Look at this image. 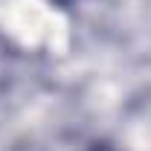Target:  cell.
Segmentation results:
<instances>
[{
  "mask_svg": "<svg viewBox=\"0 0 151 151\" xmlns=\"http://www.w3.org/2000/svg\"><path fill=\"white\" fill-rule=\"evenodd\" d=\"M90 151H113V148H111V145H93Z\"/></svg>",
  "mask_w": 151,
  "mask_h": 151,
  "instance_id": "1",
  "label": "cell"
}]
</instances>
